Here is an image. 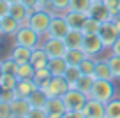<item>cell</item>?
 I'll return each instance as SVG.
<instances>
[{
    "label": "cell",
    "mask_w": 120,
    "mask_h": 118,
    "mask_svg": "<svg viewBox=\"0 0 120 118\" xmlns=\"http://www.w3.org/2000/svg\"><path fill=\"white\" fill-rule=\"evenodd\" d=\"M69 30H71V26H69L65 16L58 14V12H53V18H51V23H49L46 37H60V39H64Z\"/></svg>",
    "instance_id": "5b68a950"
},
{
    "label": "cell",
    "mask_w": 120,
    "mask_h": 118,
    "mask_svg": "<svg viewBox=\"0 0 120 118\" xmlns=\"http://www.w3.org/2000/svg\"><path fill=\"white\" fill-rule=\"evenodd\" d=\"M12 37H14V44H21V46H26V48H35L41 35L30 25H21L19 30Z\"/></svg>",
    "instance_id": "3957f363"
},
{
    "label": "cell",
    "mask_w": 120,
    "mask_h": 118,
    "mask_svg": "<svg viewBox=\"0 0 120 118\" xmlns=\"http://www.w3.org/2000/svg\"><path fill=\"white\" fill-rule=\"evenodd\" d=\"M88 16L97 19V21H101V23L115 19L111 16V12H109V9L104 5V2H92V5H90V9H88Z\"/></svg>",
    "instance_id": "4fadbf2b"
},
{
    "label": "cell",
    "mask_w": 120,
    "mask_h": 118,
    "mask_svg": "<svg viewBox=\"0 0 120 118\" xmlns=\"http://www.w3.org/2000/svg\"><path fill=\"white\" fill-rule=\"evenodd\" d=\"M32 49H34V48H26V46H21V44H14L9 56H11L16 63H25V62H30Z\"/></svg>",
    "instance_id": "9a60e30c"
},
{
    "label": "cell",
    "mask_w": 120,
    "mask_h": 118,
    "mask_svg": "<svg viewBox=\"0 0 120 118\" xmlns=\"http://www.w3.org/2000/svg\"><path fill=\"white\" fill-rule=\"evenodd\" d=\"M104 5L109 9L113 18L120 16V0H104Z\"/></svg>",
    "instance_id": "d590c367"
},
{
    "label": "cell",
    "mask_w": 120,
    "mask_h": 118,
    "mask_svg": "<svg viewBox=\"0 0 120 118\" xmlns=\"http://www.w3.org/2000/svg\"><path fill=\"white\" fill-rule=\"evenodd\" d=\"M42 48L46 49V53L49 55V58L64 56L65 53H67V44H65V41L60 39V37H46Z\"/></svg>",
    "instance_id": "8992f818"
},
{
    "label": "cell",
    "mask_w": 120,
    "mask_h": 118,
    "mask_svg": "<svg viewBox=\"0 0 120 118\" xmlns=\"http://www.w3.org/2000/svg\"><path fill=\"white\" fill-rule=\"evenodd\" d=\"M95 62H97V60H94V56H85V58H83V62L79 63L81 72H83V74H94V70H95Z\"/></svg>",
    "instance_id": "1f68e13d"
},
{
    "label": "cell",
    "mask_w": 120,
    "mask_h": 118,
    "mask_svg": "<svg viewBox=\"0 0 120 118\" xmlns=\"http://www.w3.org/2000/svg\"><path fill=\"white\" fill-rule=\"evenodd\" d=\"M106 118H120V99L113 97L109 102H106Z\"/></svg>",
    "instance_id": "f1b7e54d"
},
{
    "label": "cell",
    "mask_w": 120,
    "mask_h": 118,
    "mask_svg": "<svg viewBox=\"0 0 120 118\" xmlns=\"http://www.w3.org/2000/svg\"><path fill=\"white\" fill-rule=\"evenodd\" d=\"M90 5H92V0H71L69 9H71V11H81V12H86V14H88Z\"/></svg>",
    "instance_id": "f546056e"
},
{
    "label": "cell",
    "mask_w": 120,
    "mask_h": 118,
    "mask_svg": "<svg viewBox=\"0 0 120 118\" xmlns=\"http://www.w3.org/2000/svg\"><path fill=\"white\" fill-rule=\"evenodd\" d=\"M67 67H69V63L65 62L64 56H55V58H49V62H48V69L51 70L53 76H64Z\"/></svg>",
    "instance_id": "d6986e66"
},
{
    "label": "cell",
    "mask_w": 120,
    "mask_h": 118,
    "mask_svg": "<svg viewBox=\"0 0 120 118\" xmlns=\"http://www.w3.org/2000/svg\"><path fill=\"white\" fill-rule=\"evenodd\" d=\"M34 74H35V67L30 62L18 63V69H16V77L18 79H34Z\"/></svg>",
    "instance_id": "4316f807"
},
{
    "label": "cell",
    "mask_w": 120,
    "mask_h": 118,
    "mask_svg": "<svg viewBox=\"0 0 120 118\" xmlns=\"http://www.w3.org/2000/svg\"><path fill=\"white\" fill-rule=\"evenodd\" d=\"M94 83H95V76H94V74H81V77H79V81H78V85H76V88L88 97L90 92H92Z\"/></svg>",
    "instance_id": "d4e9b609"
},
{
    "label": "cell",
    "mask_w": 120,
    "mask_h": 118,
    "mask_svg": "<svg viewBox=\"0 0 120 118\" xmlns=\"http://www.w3.org/2000/svg\"><path fill=\"white\" fill-rule=\"evenodd\" d=\"M108 63H109V69L113 72V77L115 79H120V56L118 55H113L108 58Z\"/></svg>",
    "instance_id": "836d02e7"
},
{
    "label": "cell",
    "mask_w": 120,
    "mask_h": 118,
    "mask_svg": "<svg viewBox=\"0 0 120 118\" xmlns=\"http://www.w3.org/2000/svg\"><path fill=\"white\" fill-rule=\"evenodd\" d=\"M44 109H46V116L48 118H62L65 114V111H67L62 97H49Z\"/></svg>",
    "instance_id": "8fae6325"
},
{
    "label": "cell",
    "mask_w": 120,
    "mask_h": 118,
    "mask_svg": "<svg viewBox=\"0 0 120 118\" xmlns=\"http://www.w3.org/2000/svg\"><path fill=\"white\" fill-rule=\"evenodd\" d=\"M16 69H18V63H16L11 56H7L5 60H2V62H0V72L16 74Z\"/></svg>",
    "instance_id": "d6a6232c"
},
{
    "label": "cell",
    "mask_w": 120,
    "mask_h": 118,
    "mask_svg": "<svg viewBox=\"0 0 120 118\" xmlns=\"http://www.w3.org/2000/svg\"><path fill=\"white\" fill-rule=\"evenodd\" d=\"M97 33H99V37H101V41H102V44H104V48H111L113 42L118 39V30H116L115 21H113V19L102 23Z\"/></svg>",
    "instance_id": "52a82bcc"
},
{
    "label": "cell",
    "mask_w": 120,
    "mask_h": 118,
    "mask_svg": "<svg viewBox=\"0 0 120 118\" xmlns=\"http://www.w3.org/2000/svg\"><path fill=\"white\" fill-rule=\"evenodd\" d=\"M64 16H65V19H67V23H69V26H71V28H83L86 18H88V14H86V12L71 11V9H69V11H65Z\"/></svg>",
    "instance_id": "2e32d148"
},
{
    "label": "cell",
    "mask_w": 120,
    "mask_h": 118,
    "mask_svg": "<svg viewBox=\"0 0 120 118\" xmlns=\"http://www.w3.org/2000/svg\"><path fill=\"white\" fill-rule=\"evenodd\" d=\"M85 56H88V55H86L81 48H71V49H67L64 58H65V62H67L69 65H79Z\"/></svg>",
    "instance_id": "cb8c5ba5"
},
{
    "label": "cell",
    "mask_w": 120,
    "mask_h": 118,
    "mask_svg": "<svg viewBox=\"0 0 120 118\" xmlns=\"http://www.w3.org/2000/svg\"><path fill=\"white\" fill-rule=\"evenodd\" d=\"M0 116L2 118H12L11 102H2V100H0Z\"/></svg>",
    "instance_id": "8d00e7d4"
},
{
    "label": "cell",
    "mask_w": 120,
    "mask_h": 118,
    "mask_svg": "<svg viewBox=\"0 0 120 118\" xmlns=\"http://www.w3.org/2000/svg\"><path fill=\"white\" fill-rule=\"evenodd\" d=\"M35 88H37V85L34 83V79H18V85L14 90L18 97H28Z\"/></svg>",
    "instance_id": "603a6c76"
},
{
    "label": "cell",
    "mask_w": 120,
    "mask_h": 118,
    "mask_svg": "<svg viewBox=\"0 0 120 118\" xmlns=\"http://www.w3.org/2000/svg\"><path fill=\"white\" fill-rule=\"evenodd\" d=\"M104 44H102L99 33H85V39H83L81 49L86 53L88 56H95L99 51H102Z\"/></svg>",
    "instance_id": "9c48e42d"
},
{
    "label": "cell",
    "mask_w": 120,
    "mask_h": 118,
    "mask_svg": "<svg viewBox=\"0 0 120 118\" xmlns=\"http://www.w3.org/2000/svg\"><path fill=\"white\" fill-rule=\"evenodd\" d=\"M46 116V109L44 107H30V113H28V118H44Z\"/></svg>",
    "instance_id": "f35d334b"
},
{
    "label": "cell",
    "mask_w": 120,
    "mask_h": 118,
    "mask_svg": "<svg viewBox=\"0 0 120 118\" xmlns=\"http://www.w3.org/2000/svg\"><path fill=\"white\" fill-rule=\"evenodd\" d=\"M7 2H11V4H12V2H19V0H7Z\"/></svg>",
    "instance_id": "7bdbcfd3"
},
{
    "label": "cell",
    "mask_w": 120,
    "mask_h": 118,
    "mask_svg": "<svg viewBox=\"0 0 120 118\" xmlns=\"http://www.w3.org/2000/svg\"><path fill=\"white\" fill-rule=\"evenodd\" d=\"M21 2L26 5V7H35V4H37L39 0H21Z\"/></svg>",
    "instance_id": "60d3db41"
},
{
    "label": "cell",
    "mask_w": 120,
    "mask_h": 118,
    "mask_svg": "<svg viewBox=\"0 0 120 118\" xmlns=\"http://www.w3.org/2000/svg\"><path fill=\"white\" fill-rule=\"evenodd\" d=\"M48 99H49V95H48V92H46L44 88H35L34 92L28 95V100L34 107H44L46 102H48Z\"/></svg>",
    "instance_id": "7402d4cb"
},
{
    "label": "cell",
    "mask_w": 120,
    "mask_h": 118,
    "mask_svg": "<svg viewBox=\"0 0 120 118\" xmlns=\"http://www.w3.org/2000/svg\"><path fill=\"white\" fill-rule=\"evenodd\" d=\"M21 26V21L16 19L12 14H0V32L4 35H14Z\"/></svg>",
    "instance_id": "7c38bea8"
},
{
    "label": "cell",
    "mask_w": 120,
    "mask_h": 118,
    "mask_svg": "<svg viewBox=\"0 0 120 118\" xmlns=\"http://www.w3.org/2000/svg\"><path fill=\"white\" fill-rule=\"evenodd\" d=\"M16 85H18V77H16V74L0 72V88H2V90H14Z\"/></svg>",
    "instance_id": "83f0119b"
},
{
    "label": "cell",
    "mask_w": 120,
    "mask_h": 118,
    "mask_svg": "<svg viewBox=\"0 0 120 118\" xmlns=\"http://www.w3.org/2000/svg\"><path fill=\"white\" fill-rule=\"evenodd\" d=\"M83 39H85V32L81 28H71L67 32V35L64 37L65 44H67V49L71 48H81Z\"/></svg>",
    "instance_id": "e0dca14e"
},
{
    "label": "cell",
    "mask_w": 120,
    "mask_h": 118,
    "mask_svg": "<svg viewBox=\"0 0 120 118\" xmlns=\"http://www.w3.org/2000/svg\"><path fill=\"white\" fill-rule=\"evenodd\" d=\"M81 69H79V65H69L67 70L64 72V77L67 79V83L71 85V88H76V85H78L79 77H81Z\"/></svg>",
    "instance_id": "484cf974"
},
{
    "label": "cell",
    "mask_w": 120,
    "mask_h": 118,
    "mask_svg": "<svg viewBox=\"0 0 120 118\" xmlns=\"http://www.w3.org/2000/svg\"><path fill=\"white\" fill-rule=\"evenodd\" d=\"M113 21H115V26H116V30H118V35H120V16H116Z\"/></svg>",
    "instance_id": "b9f144b4"
},
{
    "label": "cell",
    "mask_w": 120,
    "mask_h": 118,
    "mask_svg": "<svg viewBox=\"0 0 120 118\" xmlns=\"http://www.w3.org/2000/svg\"><path fill=\"white\" fill-rule=\"evenodd\" d=\"M92 2H104V0H92Z\"/></svg>",
    "instance_id": "ee69618b"
},
{
    "label": "cell",
    "mask_w": 120,
    "mask_h": 118,
    "mask_svg": "<svg viewBox=\"0 0 120 118\" xmlns=\"http://www.w3.org/2000/svg\"><path fill=\"white\" fill-rule=\"evenodd\" d=\"M51 70L48 67H41V69H35V74H34V83L37 85V88H46L48 83L51 81Z\"/></svg>",
    "instance_id": "ffe728a7"
},
{
    "label": "cell",
    "mask_w": 120,
    "mask_h": 118,
    "mask_svg": "<svg viewBox=\"0 0 120 118\" xmlns=\"http://www.w3.org/2000/svg\"><path fill=\"white\" fill-rule=\"evenodd\" d=\"M53 18V12L48 11V9H42V11H35L34 14L30 16V21L28 25L39 33V35H46L49 28V23H51Z\"/></svg>",
    "instance_id": "7a4b0ae2"
},
{
    "label": "cell",
    "mask_w": 120,
    "mask_h": 118,
    "mask_svg": "<svg viewBox=\"0 0 120 118\" xmlns=\"http://www.w3.org/2000/svg\"><path fill=\"white\" fill-rule=\"evenodd\" d=\"M86 99H88V97H86L83 92H79L78 88H69L67 92L62 95V100H64L65 109L67 111H79V109H83L85 104H86Z\"/></svg>",
    "instance_id": "277c9868"
},
{
    "label": "cell",
    "mask_w": 120,
    "mask_h": 118,
    "mask_svg": "<svg viewBox=\"0 0 120 118\" xmlns=\"http://www.w3.org/2000/svg\"><path fill=\"white\" fill-rule=\"evenodd\" d=\"M101 25H102L101 21H97V19H94V18H90V16H88L81 30H83L85 33H97L99 28H101Z\"/></svg>",
    "instance_id": "4dcf8cb0"
},
{
    "label": "cell",
    "mask_w": 120,
    "mask_h": 118,
    "mask_svg": "<svg viewBox=\"0 0 120 118\" xmlns=\"http://www.w3.org/2000/svg\"><path fill=\"white\" fill-rule=\"evenodd\" d=\"M16 97H18L16 90H2V93H0V100L2 102H12Z\"/></svg>",
    "instance_id": "74e56055"
},
{
    "label": "cell",
    "mask_w": 120,
    "mask_h": 118,
    "mask_svg": "<svg viewBox=\"0 0 120 118\" xmlns=\"http://www.w3.org/2000/svg\"><path fill=\"white\" fill-rule=\"evenodd\" d=\"M113 83L111 79H95L94 86H92V92H90V99L101 100V102H109L113 99Z\"/></svg>",
    "instance_id": "6da1fadb"
},
{
    "label": "cell",
    "mask_w": 120,
    "mask_h": 118,
    "mask_svg": "<svg viewBox=\"0 0 120 118\" xmlns=\"http://www.w3.org/2000/svg\"><path fill=\"white\" fill-rule=\"evenodd\" d=\"M81 111L85 118H106V104L90 97L86 99V104Z\"/></svg>",
    "instance_id": "ba28073f"
},
{
    "label": "cell",
    "mask_w": 120,
    "mask_h": 118,
    "mask_svg": "<svg viewBox=\"0 0 120 118\" xmlns=\"http://www.w3.org/2000/svg\"><path fill=\"white\" fill-rule=\"evenodd\" d=\"M69 88H71V85L67 83V79L64 76H53L51 81L48 83V86L44 90L48 92L49 97H62Z\"/></svg>",
    "instance_id": "30bf717a"
},
{
    "label": "cell",
    "mask_w": 120,
    "mask_h": 118,
    "mask_svg": "<svg viewBox=\"0 0 120 118\" xmlns=\"http://www.w3.org/2000/svg\"><path fill=\"white\" fill-rule=\"evenodd\" d=\"M49 62V55L46 53L44 48H37L35 46L32 49V56H30V63L35 67V69H41V67H48Z\"/></svg>",
    "instance_id": "ac0fdd59"
},
{
    "label": "cell",
    "mask_w": 120,
    "mask_h": 118,
    "mask_svg": "<svg viewBox=\"0 0 120 118\" xmlns=\"http://www.w3.org/2000/svg\"><path fill=\"white\" fill-rule=\"evenodd\" d=\"M94 76H95V79H115L111 69H109L108 60H97V62H95Z\"/></svg>",
    "instance_id": "44dd1931"
},
{
    "label": "cell",
    "mask_w": 120,
    "mask_h": 118,
    "mask_svg": "<svg viewBox=\"0 0 120 118\" xmlns=\"http://www.w3.org/2000/svg\"><path fill=\"white\" fill-rule=\"evenodd\" d=\"M11 107H12V118H28L32 104H30L28 97H16L11 102Z\"/></svg>",
    "instance_id": "5bb4252c"
},
{
    "label": "cell",
    "mask_w": 120,
    "mask_h": 118,
    "mask_svg": "<svg viewBox=\"0 0 120 118\" xmlns=\"http://www.w3.org/2000/svg\"><path fill=\"white\" fill-rule=\"evenodd\" d=\"M111 53H113V55H118V56H120V35H118V39L113 42V46H111Z\"/></svg>",
    "instance_id": "ab89813d"
},
{
    "label": "cell",
    "mask_w": 120,
    "mask_h": 118,
    "mask_svg": "<svg viewBox=\"0 0 120 118\" xmlns=\"http://www.w3.org/2000/svg\"><path fill=\"white\" fill-rule=\"evenodd\" d=\"M69 4H71V0H49L53 12H65L69 9Z\"/></svg>",
    "instance_id": "e575fe53"
}]
</instances>
